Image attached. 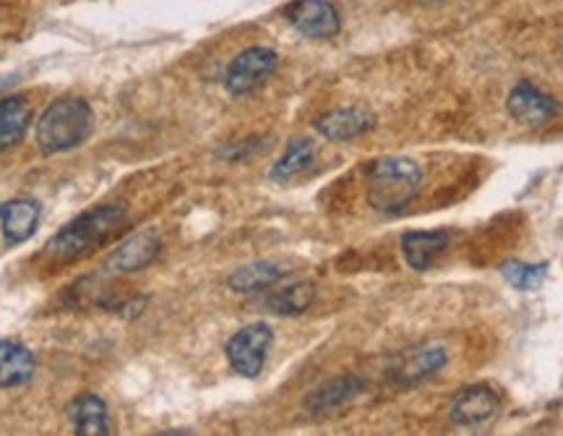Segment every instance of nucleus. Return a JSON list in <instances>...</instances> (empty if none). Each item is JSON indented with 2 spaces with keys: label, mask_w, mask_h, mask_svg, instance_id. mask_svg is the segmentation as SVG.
<instances>
[{
  "label": "nucleus",
  "mask_w": 563,
  "mask_h": 436,
  "mask_svg": "<svg viewBox=\"0 0 563 436\" xmlns=\"http://www.w3.org/2000/svg\"><path fill=\"white\" fill-rule=\"evenodd\" d=\"M426 173L410 157H382L368 167V204L376 212L397 215L420 194Z\"/></svg>",
  "instance_id": "obj_2"
},
{
  "label": "nucleus",
  "mask_w": 563,
  "mask_h": 436,
  "mask_svg": "<svg viewBox=\"0 0 563 436\" xmlns=\"http://www.w3.org/2000/svg\"><path fill=\"white\" fill-rule=\"evenodd\" d=\"M316 131L329 142H350V139L363 137L376 126V116L361 108H340L316 118Z\"/></svg>",
  "instance_id": "obj_11"
},
{
  "label": "nucleus",
  "mask_w": 563,
  "mask_h": 436,
  "mask_svg": "<svg viewBox=\"0 0 563 436\" xmlns=\"http://www.w3.org/2000/svg\"><path fill=\"white\" fill-rule=\"evenodd\" d=\"M279 55L272 47H249L230 63L228 74H224V89L232 97H243L249 91L258 89L269 76L277 72Z\"/></svg>",
  "instance_id": "obj_5"
},
{
  "label": "nucleus",
  "mask_w": 563,
  "mask_h": 436,
  "mask_svg": "<svg viewBox=\"0 0 563 436\" xmlns=\"http://www.w3.org/2000/svg\"><path fill=\"white\" fill-rule=\"evenodd\" d=\"M32 123V108L24 97L0 100V152L16 146Z\"/></svg>",
  "instance_id": "obj_16"
},
{
  "label": "nucleus",
  "mask_w": 563,
  "mask_h": 436,
  "mask_svg": "<svg viewBox=\"0 0 563 436\" xmlns=\"http://www.w3.org/2000/svg\"><path fill=\"white\" fill-rule=\"evenodd\" d=\"M313 298H316V285L302 280V283L277 287V291L266 295L264 306L277 316H298L311 308Z\"/></svg>",
  "instance_id": "obj_18"
},
{
  "label": "nucleus",
  "mask_w": 563,
  "mask_h": 436,
  "mask_svg": "<svg viewBox=\"0 0 563 436\" xmlns=\"http://www.w3.org/2000/svg\"><path fill=\"white\" fill-rule=\"evenodd\" d=\"M498 407H501V400L488 386H467L449 405V418L454 426L481 428L496 418Z\"/></svg>",
  "instance_id": "obj_9"
},
{
  "label": "nucleus",
  "mask_w": 563,
  "mask_h": 436,
  "mask_svg": "<svg viewBox=\"0 0 563 436\" xmlns=\"http://www.w3.org/2000/svg\"><path fill=\"white\" fill-rule=\"evenodd\" d=\"M68 418L74 424V432L81 436H108V405L97 395H84L68 405Z\"/></svg>",
  "instance_id": "obj_15"
},
{
  "label": "nucleus",
  "mask_w": 563,
  "mask_h": 436,
  "mask_svg": "<svg viewBox=\"0 0 563 436\" xmlns=\"http://www.w3.org/2000/svg\"><path fill=\"white\" fill-rule=\"evenodd\" d=\"M361 390H363L361 379L342 377V379H334V382L323 384L321 390H316L313 395L306 400V405H308V411H313V413H327L344 403H350L352 397L361 395Z\"/></svg>",
  "instance_id": "obj_19"
},
{
  "label": "nucleus",
  "mask_w": 563,
  "mask_h": 436,
  "mask_svg": "<svg viewBox=\"0 0 563 436\" xmlns=\"http://www.w3.org/2000/svg\"><path fill=\"white\" fill-rule=\"evenodd\" d=\"M125 222H129V215H125L123 207H118V204H102V207L89 209V212L74 217V220L63 225L58 233L47 241L42 254L53 259L55 264L74 262V259H81L100 249L115 233H121Z\"/></svg>",
  "instance_id": "obj_1"
},
{
  "label": "nucleus",
  "mask_w": 563,
  "mask_h": 436,
  "mask_svg": "<svg viewBox=\"0 0 563 436\" xmlns=\"http://www.w3.org/2000/svg\"><path fill=\"white\" fill-rule=\"evenodd\" d=\"M162 249V238L157 230H139L125 238L115 251L104 262V270L112 274H131L150 266L157 259Z\"/></svg>",
  "instance_id": "obj_8"
},
{
  "label": "nucleus",
  "mask_w": 563,
  "mask_h": 436,
  "mask_svg": "<svg viewBox=\"0 0 563 436\" xmlns=\"http://www.w3.org/2000/svg\"><path fill=\"white\" fill-rule=\"evenodd\" d=\"M285 19L311 40H332L342 30L340 13L329 0H292L285 6Z\"/></svg>",
  "instance_id": "obj_6"
},
{
  "label": "nucleus",
  "mask_w": 563,
  "mask_h": 436,
  "mask_svg": "<svg viewBox=\"0 0 563 436\" xmlns=\"http://www.w3.org/2000/svg\"><path fill=\"white\" fill-rule=\"evenodd\" d=\"M272 342H274L272 327H266L264 321H256V325L243 327L241 333L232 335L228 348H224V353H228V361L238 374L245 379H256L262 374Z\"/></svg>",
  "instance_id": "obj_4"
},
{
  "label": "nucleus",
  "mask_w": 563,
  "mask_h": 436,
  "mask_svg": "<svg viewBox=\"0 0 563 436\" xmlns=\"http://www.w3.org/2000/svg\"><path fill=\"white\" fill-rule=\"evenodd\" d=\"M285 277V266L272 262H253L230 274L228 287L235 293H258L274 287Z\"/></svg>",
  "instance_id": "obj_17"
},
{
  "label": "nucleus",
  "mask_w": 563,
  "mask_h": 436,
  "mask_svg": "<svg viewBox=\"0 0 563 436\" xmlns=\"http://www.w3.org/2000/svg\"><path fill=\"white\" fill-rule=\"evenodd\" d=\"M504 280L517 291H538L548 277V264H525V262H506L501 266Z\"/></svg>",
  "instance_id": "obj_21"
},
{
  "label": "nucleus",
  "mask_w": 563,
  "mask_h": 436,
  "mask_svg": "<svg viewBox=\"0 0 563 436\" xmlns=\"http://www.w3.org/2000/svg\"><path fill=\"white\" fill-rule=\"evenodd\" d=\"M42 207L37 199H11L0 204V230L9 246H19L37 233Z\"/></svg>",
  "instance_id": "obj_10"
},
{
  "label": "nucleus",
  "mask_w": 563,
  "mask_h": 436,
  "mask_svg": "<svg viewBox=\"0 0 563 436\" xmlns=\"http://www.w3.org/2000/svg\"><path fill=\"white\" fill-rule=\"evenodd\" d=\"M95 129V112L81 97H63L47 105L37 121V146L45 154L76 150Z\"/></svg>",
  "instance_id": "obj_3"
},
{
  "label": "nucleus",
  "mask_w": 563,
  "mask_h": 436,
  "mask_svg": "<svg viewBox=\"0 0 563 436\" xmlns=\"http://www.w3.org/2000/svg\"><path fill=\"white\" fill-rule=\"evenodd\" d=\"M37 371L34 353L13 340H0V390L26 384Z\"/></svg>",
  "instance_id": "obj_14"
},
{
  "label": "nucleus",
  "mask_w": 563,
  "mask_h": 436,
  "mask_svg": "<svg viewBox=\"0 0 563 436\" xmlns=\"http://www.w3.org/2000/svg\"><path fill=\"white\" fill-rule=\"evenodd\" d=\"M446 361H449V356L443 346L415 348L407 356H402V361H399L397 369H394V379H397L399 384L426 382L428 377L439 374L443 366H446Z\"/></svg>",
  "instance_id": "obj_12"
},
{
  "label": "nucleus",
  "mask_w": 563,
  "mask_h": 436,
  "mask_svg": "<svg viewBox=\"0 0 563 436\" xmlns=\"http://www.w3.org/2000/svg\"><path fill=\"white\" fill-rule=\"evenodd\" d=\"M449 249V236L443 230H412L402 236V257L412 270H428Z\"/></svg>",
  "instance_id": "obj_13"
},
{
  "label": "nucleus",
  "mask_w": 563,
  "mask_h": 436,
  "mask_svg": "<svg viewBox=\"0 0 563 436\" xmlns=\"http://www.w3.org/2000/svg\"><path fill=\"white\" fill-rule=\"evenodd\" d=\"M313 157H316V144L311 142V139H292L290 144H287V150L282 157L274 163L272 167V181H290L295 178V175L306 173L308 167L313 165Z\"/></svg>",
  "instance_id": "obj_20"
},
{
  "label": "nucleus",
  "mask_w": 563,
  "mask_h": 436,
  "mask_svg": "<svg viewBox=\"0 0 563 436\" xmlns=\"http://www.w3.org/2000/svg\"><path fill=\"white\" fill-rule=\"evenodd\" d=\"M506 110L517 123L530 126V129H538V126H545L559 116L561 105L553 100L551 95H545L543 89H538L530 81H519L517 87L509 91V100H506Z\"/></svg>",
  "instance_id": "obj_7"
}]
</instances>
